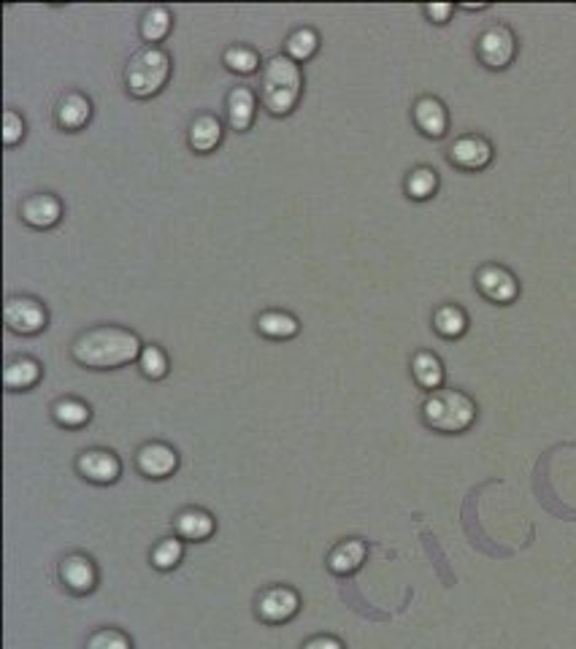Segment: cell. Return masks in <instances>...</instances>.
Returning <instances> with one entry per match:
<instances>
[{"label": "cell", "instance_id": "6da1fadb", "mask_svg": "<svg viewBox=\"0 0 576 649\" xmlns=\"http://www.w3.org/2000/svg\"><path fill=\"white\" fill-rule=\"evenodd\" d=\"M141 341L133 330L117 328V325H101V328L84 330L74 341V360L87 368H119L128 366L141 357Z\"/></svg>", "mask_w": 576, "mask_h": 649}, {"label": "cell", "instance_id": "7a4b0ae2", "mask_svg": "<svg viewBox=\"0 0 576 649\" xmlns=\"http://www.w3.org/2000/svg\"><path fill=\"white\" fill-rule=\"evenodd\" d=\"M303 74L295 60L274 55L260 71V101L274 117H287L301 101Z\"/></svg>", "mask_w": 576, "mask_h": 649}, {"label": "cell", "instance_id": "3957f363", "mask_svg": "<svg viewBox=\"0 0 576 649\" xmlns=\"http://www.w3.org/2000/svg\"><path fill=\"white\" fill-rule=\"evenodd\" d=\"M422 420L439 433H463L476 420V403L460 390H436L422 403Z\"/></svg>", "mask_w": 576, "mask_h": 649}, {"label": "cell", "instance_id": "277c9868", "mask_svg": "<svg viewBox=\"0 0 576 649\" xmlns=\"http://www.w3.org/2000/svg\"><path fill=\"white\" fill-rule=\"evenodd\" d=\"M171 76V57L160 46H144L125 65V84L130 95L152 98L163 90Z\"/></svg>", "mask_w": 576, "mask_h": 649}, {"label": "cell", "instance_id": "5b68a950", "mask_svg": "<svg viewBox=\"0 0 576 649\" xmlns=\"http://www.w3.org/2000/svg\"><path fill=\"white\" fill-rule=\"evenodd\" d=\"M517 55V38L506 25H490L476 38V57L490 71H503Z\"/></svg>", "mask_w": 576, "mask_h": 649}, {"label": "cell", "instance_id": "8992f818", "mask_svg": "<svg viewBox=\"0 0 576 649\" xmlns=\"http://www.w3.org/2000/svg\"><path fill=\"white\" fill-rule=\"evenodd\" d=\"M3 320H6L9 330H14V333L33 336V333H41V330L46 328L49 314H46V309L36 301V298L17 295V298H9V301H6Z\"/></svg>", "mask_w": 576, "mask_h": 649}, {"label": "cell", "instance_id": "52a82bcc", "mask_svg": "<svg viewBox=\"0 0 576 649\" xmlns=\"http://www.w3.org/2000/svg\"><path fill=\"white\" fill-rule=\"evenodd\" d=\"M476 287L479 293L485 295L487 301L493 303H512L520 295V282L512 271H506L503 266H482L476 271Z\"/></svg>", "mask_w": 576, "mask_h": 649}, {"label": "cell", "instance_id": "ba28073f", "mask_svg": "<svg viewBox=\"0 0 576 649\" xmlns=\"http://www.w3.org/2000/svg\"><path fill=\"white\" fill-rule=\"evenodd\" d=\"M76 468L87 482L95 485H114L122 474V463L109 449H87L76 460Z\"/></svg>", "mask_w": 576, "mask_h": 649}, {"label": "cell", "instance_id": "9c48e42d", "mask_svg": "<svg viewBox=\"0 0 576 649\" xmlns=\"http://www.w3.org/2000/svg\"><path fill=\"white\" fill-rule=\"evenodd\" d=\"M447 157L463 171H482L493 160V144L482 136H460L452 141Z\"/></svg>", "mask_w": 576, "mask_h": 649}, {"label": "cell", "instance_id": "30bf717a", "mask_svg": "<svg viewBox=\"0 0 576 649\" xmlns=\"http://www.w3.org/2000/svg\"><path fill=\"white\" fill-rule=\"evenodd\" d=\"M298 609H301V598L290 587H268L257 598V614L266 622L293 620Z\"/></svg>", "mask_w": 576, "mask_h": 649}, {"label": "cell", "instance_id": "8fae6325", "mask_svg": "<svg viewBox=\"0 0 576 649\" xmlns=\"http://www.w3.org/2000/svg\"><path fill=\"white\" fill-rule=\"evenodd\" d=\"M19 217L28 222L30 228H55L57 222H60V217H63V203L57 201L52 192H36V195H28V198L22 201Z\"/></svg>", "mask_w": 576, "mask_h": 649}, {"label": "cell", "instance_id": "7c38bea8", "mask_svg": "<svg viewBox=\"0 0 576 649\" xmlns=\"http://www.w3.org/2000/svg\"><path fill=\"white\" fill-rule=\"evenodd\" d=\"M136 466L149 479H165V476L174 474L179 458H176L174 447H168L163 441H152V444H144L138 449Z\"/></svg>", "mask_w": 576, "mask_h": 649}, {"label": "cell", "instance_id": "4fadbf2b", "mask_svg": "<svg viewBox=\"0 0 576 649\" xmlns=\"http://www.w3.org/2000/svg\"><path fill=\"white\" fill-rule=\"evenodd\" d=\"M60 579L71 593L84 595L92 593L95 585H98V571H95V563L87 555H68L60 563Z\"/></svg>", "mask_w": 576, "mask_h": 649}, {"label": "cell", "instance_id": "5bb4252c", "mask_svg": "<svg viewBox=\"0 0 576 649\" xmlns=\"http://www.w3.org/2000/svg\"><path fill=\"white\" fill-rule=\"evenodd\" d=\"M414 125L420 128L422 136L428 138L447 136V128H449L447 106H444L439 98L425 95V98H420V101L414 103Z\"/></svg>", "mask_w": 576, "mask_h": 649}, {"label": "cell", "instance_id": "9a60e30c", "mask_svg": "<svg viewBox=\"0 0 576 649\" xmlns=\"http://www.w3.org/2000/svg\"><path fill=\"white\" fill-rule=\"evenodd\" d=\"M55 117H57V125H60L63 130L84 128L92 117L90 98H84L82 92H65L63 98L57 101Z\"/></svg>", "mask_w": 576, "mask_h": 649}, {"label": "cell", "instance_id": "2e32d148", "mask_svg": "<svg viewBox=\"0 0 576 649\" xmlns=\"http://www.w3.org/2000/svg\"><path fill=\"white\" fill-rule=\"evenodd\" d=\"M255 111H257L255 92L249 90V87H233V90H230L228 95L230 128L236 130V133H244V130L252 128V122H255Z\"/></svg>", "mask_w": 576, "mask_h": 649}, {"label": "cell", "instance_id": "e0dca14e", "mask_svg": "<svg viewBox=\"0 0 576 649\" xmlns=\"http://www.w3.org/2000/svg\"><path fill=\"white\" fill-rule=\"evenodd\" d=\"M363 560H366V544L357 539H349V541H341V544H336V547L330 549L328 568L333 571V574L347 576V574H355L357 568L363 566Z\"/></svg>", "mask_w": 576, "mask_h": 649}, {"label": "cell", "instance_id": "ac0fdd59", "mask_svg": "<svg viewBox=\"0 0 576 649\" xmlns=\"http://www.w3.org/2000/svg\"><path fill=\"white\" fill-rule=\"evenodd\" d=\"M176 536L184 541H203L214 533V517L203 509H184L174 520Z\"/></svg>", "mask_w": 576, "mask_h": 649}, {"label": "cell", "instance_id": "d6986e66", "mask_svg": "<svg viewBox=\"0 0 576 649\" xmlns=\"http://www.w3.org/2000/svg\"><path fill=\"white\" fill-rule=\"evenodd\" d=\"M187 138H190V147L195 149V152L206 155V152H211L214 147H220L222 122L217 117H211V114H201V117H195L190 122Z\"/></svg>", "mask_w": 576, "mask_h": 649}, {"label": "cell", "instance_id": "ffe728a7", "mask_svg": "<svg viewBox=\"0 0 576 649\" xmlns=\"http://www.w3.org/2000/svg\"><path fill=\"white\" fill-rule=\"evenodd\" d=\"M412 374L414 382L420 384L422 390H430V393L441 390L444 366H441V360L433 355V352H417V355L412 357Z\"/></svg>", "mask_w": 576, "mask_h": 649}, {"label": "cell", "instance_id": "44dd1931", "mask_svg": "<svg viewBox=\"0 0 576 649\" xmlns=\"http://www.w3.org/2000/svg\"><path fill=\"white\" fill-rule=\"evenodd\" d=\"M41 379V366H38L33 357H17L11 360L6 371H3V382L9 387L11 393H19V390H30L33 384Z\"/></svg>", "mask_w": 576, "mask_h": 649}, {"label": "cell", "instance_id": "7402d4cb", "mask_svg": "<svg viewBox=\"0 0 576 649\" xmlns=\"http://www.w3.org/2000/svg\"><path fill=\"white\" fill-rule=\"evenodd\" d=\"M257 330L268 339H293L295 333L301 330V325L287 311H263L257 317Z\"/></svg>", "mask_w": 576, "mask_h": 649}, {"label": "cell", "instance_id": "603a6c76", "mask_svg": "<svg viewBox=\"0 0 576 649\" xmlns=\"http://www.w3.org/2000/svg\"><path fill=\"white\" fill-rule=\"evenodd\" d=\"M433 328H436L441 339H460L468 330L466 311L460 309V306H452V303L439 306L436 314H433Z\"/></svg>", "mask_w": 576, "mask_h": 649}, {"label": "cell", "instance_id": "cb8c5ba5", "mask_svg": "<svg viewBox=\"0 0 576 649\" xmlns=\"http://www.w3.org/2000/svg\"><path fill=\"white\" fill-rule=\"evenodd\" d=\"M171 25H174L171 11L165 9V6H149V9L144 11V17H141V36L152 46L157 44V41H163V38L171 33Z\"/></svg>", "mask_w": 576, "mask_h": 649}, {"label": "cell", "instance_id": "d4e9b609", "mask_svg": "<svg viewBox=\"0 0 576 649\" xmlns=\"http://www.w3.org/2000/svg\"><path fill=\"white\" fill-rule=\"evenodd\" d=\"M222 63H225L228 71H233L238 76H252L260 71V57H257L255 49H249L244 44L228 46L225 55H222Z\"/></svg>", "mask_w": 576, "mask_h": 649}, {"label": "cell", "instance_id": "484cf974", "mask_svg": "<svg viewBox=\"0 0 576 649\" xmlns=\"http://www.w3.org/2000/svg\"><path fill=\"white\" fill-rule=\"evenodd\" d=\"M436 190H439V176L428 165H420L406 176V192H409L412 201H428V198L436 195Z\"/></svg>", "mask_w": 576, "mask_h": 649}, {"label": "cell", "instance_id": "4316f807", "mask_svg": "<svg viewBox=\"0 0 576 649\" xmlns=\"http://www.w3.org/2000/svg\"><path fill=\"white\" fill-rule=\"evenodd\" d=\"M284 49H287V57H290V60L303 63V60L314 57V52L320 49V36H317V30L314 28H298L295 33H290Z\"/></svg>", "mask_w": 576, "mask_h": 649}, {"label": "cell", "instance_id": "83f0119b", "mask_svg": "<svg viewBox=\"0 0 576 649\" xmlns=\"http://www.w3.org/2000/svg\"><path fill=\"white\" fill-rule=\"evenodd\" d=\"M52 417L63 428H82L84 422H90V406L76 398H63L52 406Z\"/></svg>", "mask_w": 576, "mask_h": 649}, {"label": "cell", "instance_id": "f1b7e54d", "mask_svg": "<svg viewBox=\"0 0 576 649\" xmlns=\"http://www.w3.org/2000/svg\"><path fill=\"white\" fill-rule=\"evenodd\" d=\"M184 558V544L182 539H163L152 549V566L160 571H171L179 566V560Z\"/></svg>", "mask_w": 576, "mask_h": 649}, {"label": "cell", "instance_id": "f546056e", "mask_svg": "<svg viewBox=\"0 0 576 649\" xmlns=\"http://www.w3.org/2000/svg\"><path fill=\"white\" fill-rule=\"evenodd\" d=\"M138 366H141V374L147 376V379H163L168 374V357H165L163 349L149 344V347L141 349Z\"/></svg>", "mask_w": 576, "mask_h": 649}, {"label": "cell", "instance_id": "4dcf8cb0", "mask_svg": "<svg viewBox=\"0 0 576 649\" xmlns=\"http://www.w3.org/2000/svg\"><path fill=\"white\" fill-rule=\"evenodd\" d=\"M87 649H133L130 639L117 628H103L87 639Z\"/></svg>", "mask_w": 576, "mask_h": 649}, {"label": "cell", "instance_id": "1f68e13d", "mask_svg": "<svg viewBox=\"0 0 576 649\" xmlns=\"http://www.w3.org/2000/svg\"><path fill=\"white\" fill-rule=\"evenodd\" d=\"M22 136H25V119L9 109L3 114V144L14 147L17 141H22Z\"/></svg>", "mask_w": 576, "mask_h": 649}, {"label": "cell", "instance_id": "d6a6232c", "mask_svg": "<svg viewBox=\"0 0 576 649\" xmlns=\"http://www.w3.org/2000/svg\"><path fill=\"white\" fill-rule=\"evenodd\" d=\"M425 14L430 17V22H436V25H444V22H449V17L455 14V6L452 3H428L425 6Z\"/></svg>", "mask_w": 576, "mask_h": 649}, {"label": "cell", "instance_id": "836d02e7", "mask_svg": "<svg viewBox=\"0 0 576 649\" xmlns=\"http://www.w3.org/2000/svg\"><path fill=\"white\" fill-rule=\"evenodd\" d=\"M303 649H344V644L336 636H314L303 644Z\"/></svg>", "mask_w": 576, "mask_h": 649}, {"label": "cell", "instance_id": "e575fe53", "mask_svg": "<svg viewBox=\"0 0 576 649\" xmlns=\"http://www.w3.org/2000/svg\"><path fill=\"white\" fill-rule=\"evenodd\" d=\"M460 9H463V11H482V9H487V6H485V3H476V6L466 3V6H460Z\"/></svg>", "mask_w": 576, "mask_h": 649}]
</instances>
